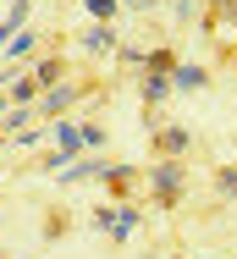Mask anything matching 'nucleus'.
I'll return each mask as SVG.
<instances>
[{"instance_id": "f257e3e1", "label": "nucleus", "mask_w": 237, "mask_h": 259, "mask_svg": "<svg viewBox=\"0 0 237 259\" xmlns=\"http://www.w3.org/2000/svg\"><path fill=\"white\" fill-rule=\"evenodd\" d=\"M182 188H188V171H182V160H154V171H149V193H154V204L171 209L182 199Z\"/></svg>"}, {"instance_id": "4468645a", "label": "nucleus", "mask_w": 237, "mask_h": 259, "mask_svg": "<svg viewBox=\"0 0 237 259\" xmlns=\"http://www.w3.org/2000/svg\"><path fill=\"white\" fill-rule=\"evenodd\" d=\"M133 177H138L133 165H105V171H99V182H105L110 193H127V182H133Z\"/></svg>"}, {"instance_id": "6e6552de", "label": "nucleus", "mask_w": 237, "mask_h": 259, "mask_svg": "<svg viewBox=\"0 0 237 259\" xmlns=\"http://www.w3.org/2000/svg\"><path fill=\"white\" fill-rule=\"evenodd\" d=\"M204 83H210V72H204V66H188V61H177V66H171V89H182V94H199Z\"/></svg>"}, {"instance_id": "1a4fd4ad", "label": "nucleus", "mask_w": 237, "mask_h": 259, "mask_svg": "<svg viewBox=\"0 0 237 259\" xmlns=\"http://www.w3.org/2000/svg\"><path fill=\"white\" fill-rule=\"evenodd\" d=\"M83 45H89V55H116V50H122V39H116V28H110V22H94Z\"/></svg>"}, {"instance_id": "7ed1b4c3", "label": "nucleus", "mask_w": 237, "mask_h": 259, "mask_svg": "<svg viewBox=\"0 0 237 259\" xmlns=\"http://www.w3.org/2000/svg\"><path fill=\"white\" fill-rule=\"evenodd\" d=\"M45 138H50V144H55L66 160L89 155V138H83V127H77V121H66V116H55V121H50V127H45Z\"/></svg>"}, {"instance_id": "423d86ee", "label": "nucleus", "mask_w": 237, "mask_h": 259, "mask_svg": "<svg viewBox=\"0 0 237 259\" xmlns=\"http://www.w3.org/2000/svg\"><path fill=\"white\" fill-rule=\"evenodd\" d=\"M138 94H143V105L154 110V105H166L177 89H171V72H143V83H138Z\"/></svg>"}, {"instance_id": "6ab92c4d", "label": "nucleus", "mask_w": 237, "mask_h": 259, "mask_svg": "<svg viewBox=\"0 0 237 259\" xmlns=\"http://www.w3.org/2000/svg\"><path fill=\"white\" fill-rule=\"evenodd\" d=\"M83 138H89V149H94V155L105 149V127H99V121H83Z\"/></svg>"}, {"instance_id": "0eeeda50", "label": "nucleus", "mask_w": 237, "mask_h": 259, "mask_svg": "<svg viewBox=\"0 0 237 259\" xmlns=\"http://www.w3.org/2000/svg\"><path fill=\"white\" fill-rule=\"evenodd\" d=\"M6 100H11V105H39V100H45V89L33 83V72H17V77L6 83Z\"/></svg>"}, {"instance_id": "412c9836", "label": "nucleus", "mask_w": 237, "mask_h": 259, "mask_svg": "<svg viewBox=\"0 0 237 259\" xmlns=\"http://www.w3.org/2000/svg\"><path fill=\"white\" fill-rule=\"evenodd\" d=\"M39 165H45V171H66V155H61V149H50V155L39 160Z\"/></svg>"}, {"instance_id": "9d476101", "label": "nucleus", "mask_w": 237, "mask_h": 259, "mask_svg": "<svg viewBox=\"0 0 237 259\" xmlns=\"http://www.w3.org/2000/svg\"><path fill=\"white\" fill-rule=\"evenodd\" d=\"M28 11H33V0H17V6L6 11V22H0V50H6V45L22 33V28H28Z\"/></svg>"}, {"instance_id": "b1692460", "label": "nucleus", "mask_w": 237, "mask_h": 259, "mask_svg": "<svg viewBox=\"0 0 237 259\" xmlns=\"http://www.w3.org/2000/svg\"><path fill=\"white\" fill-rule=\"evenodd\" d=\"M6 144H11V138H0V149H6Z\"/></svg>"}, {"instance_id": "9b49d317", "label": "nucleus", "mask_w": 237, "mask_h": 259, "mask_svg": "<svg viewBox=\"0 0 237 259\" xmlns=\"http://www.w3.org/2000/svg\"><path fill=\"white\" fill-rule=\"evenodd\" d=\"M33 83H39V89H55V83H66V61H61V55H45V61H33Z\"/></svg>"}, {"instance_id": "aec40b11", "label": "nucleus", "mask_w": 237, "mask_h": 259, "mask_svg": "<svg viewBox=\"0 0 237 259\" xmlns=\"http://www.w3.org/2000/svg\"><path fill=\"white\" fill-rule=\"evenodd\" d=\"M171 11H177L182 22H193V17H199V0H171Z\"/></svg>"}, {"instance_id": "f3484780", "label": "nucleus", "mask_w": 237, "mask_h": 259, "mask_svg": "<svg viewBox=\"0 0 237 259\" xmlns=\"http://www.w3.org/2000/svg\"><path fill=\"white\" fill-rule=\"evenodd\" d=\"M215 193H221V199H237V165L215 171Z\"/></svg>"}, {"instance_id": "2eb2a0df", "label": "nucleus", "mask_w": 237, "mask_h": 259, "mask_svg": "<svg viewBox=\"0 0 237 259\" xmlns=\"http://www.w3.org/2000/svg\"><path fill=\"white\" fill-rule=\"evenodd\" d=\"M83 11H89L94 22H116V17H122V0H83Z\"/></svg>"}, {"instance_id": "f8f14e48", "label": "nucleus", "mask_w": 237, "mask_h": 259, "mask_svg": "<svg viewBox=\"0 0 237 259\" xmlns=\"http://www.w3.org/2000/svg\"><path fill=\"white\" fill-rule=\"evenodd\" d=\"M99 171H105V160H99L94 149H89V155L66 160V177H61V182H89V177H99Z\"/></svg>"}, {"instance_id": "39448f33", "label": "nucleus", "mask_w": 237, "mask_h": 259, "mask_svg": "<svg viewBox=\"0 0 237 259\" xmlns=\"http://www.w3.org/2000/svg\"><path fill=\"white\" fill-rule=\"evenodd\" d=\"M83 94H89V89H66V83H55V89H45V100L33 105V110H39V116H66Z\"/></svg>"}, {"instance_id": "ddd939ff", "label": "nucleus", "mask_w": 237, "mask_h": 259, "mask_svg": "<svg viewBox=\"0 0 237 259\" xmlns=\"http://www.w3.org/2000/svg\"><path fill=\"white\" fill-rule=\"evenodd\" d=\"M33 50H39V33H33V28H22V33H17V39L6 45V55H11L17 66H22V61H28V55H33Z\"/></svg>"}, {"instance_id": "f03ea898", "label": "nucleus", "mask_w": 237, "mask_h": 259, "mask_svg": "<svg viewBox=\"0 0 237 259\" xmlns=\"http://www.w3.org/2000/svg\"><path fill=\"white\" fill-rule=\"evenodd\" d=\"M138 221H143L138 204H99V209H94V226L110 237V243H127V237L138 232Z\"/></svg>"}, {"instance_id": "20e7f679", "label": "nucleus", "mask_w": 237, "mask_h": 259, "mask_svg": "<svg viewBox=\"0 0 237 259\" xmlns=\"http://www.w3.org/2000/svg\"><path fill=\"white\" fill-rule=\"evenodd\" d=\"M188 149H193L188 127H160V133H154V155H160V160H182Z\"/></svg>"}, {"instance_id": "a211bd4d", "label": "nucleus", "mask_w": 237, "mask_h": 259, "mask_svg": "<svg viewBox=\"0 0 237 259\" xmlns=\"http://www.w3.org/2000/svg\"><path fill=\"white\" fill-rule=\"evenodd\" d=\"M177 66V50H149V72H171Z\"/></svg>"}, {"instance_id": "dca6fc26", "label": "nucleus", "mask_w": 237, "mask_h": 259, "mask_svg": "<svg viewBox=\"0 0 237 259\" xmlns=\"http://www.w3.org/2000/svg\"><path fill=\"white\" fill-rule=\"evenodd\" d=\"M116 61H122V66H133V72H149V50H138V45H122Z\"/></svg>"}, {"instance_id": "5701e85b", "label": "nucleus", "mask_w": 237, "mask_h": 259, "mask_svg": "<svg viewBox=\"0 0 237 259\" xmlns=\"http://www.w3.org/2000/svg\"><path fill=\"white\" fill-rule=\"evenodd\" d=\"M6 110H11V100H6V94H0V116H6Z\"/></svg>"}, {"instance_id": "4be33fe9", "label": "nucleus", "mask_w": 237, "mask_h": 259, "mask_svg": "<svg viewBox=\"0 0 237 259\" xmlns=\"http://www.w3.org/2000/svg\"><path fill=\"white\" fill-rule=\"evenodd\" d=\"M154 0H122V11H149Z\"/></svg>"}]
</instances>
